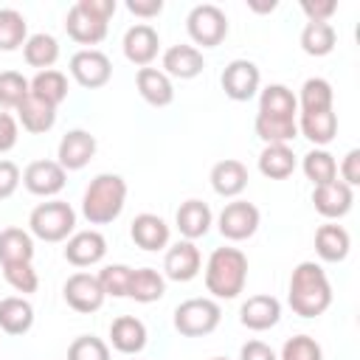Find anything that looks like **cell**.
Returning a JSON list of instances; mask_svg holds the SVG:
<instances>
[{"label":"cell","instance_id":"cell-29","mask_svg":"<svg viewBox=\"0 0 360 360\" xmlns=\"http://www.w3.org/2000/svg\"><path fill=\"white\" fill-rule=\"evenodd\" d=\"M17 118H20V124H22L25 132L42 135V132H48L56 124V107H51L42 98H37V96L28 93L22 98V104L17 107Z\"/></svg>","mask_w":360,"mask_h":360},{"label":"cell","instance_id":"cell-22","mask_svg":"<svg viewBox=\"0 0 360 360\" xmlns=\"http://www.w3.org/2000/svg\"><path fill=\"white\" fill-rule=\"evenodd\" d=\"M211 188L219 194V197H239L245 188H248V166L242 160H233V158H225L219 163H214L211 169Z\"/></svg>","mask_w":360,"mask_h":360},{"label":"cell","instance_id":"cell-2","mask_svg":"<svg viewBox=\"0 0 360 360\" xmlns=\"http://www.w3.org/2000/svg\"><path fill=\"white\" fill-rule=\"evenodd\" d=\"M248 284V256L239 248H214L205 262V290L214 301L236 298Z\"/></svg>","mask_w":360,"mask_h":360},{"label":"cell","instance_id":"cell-16","mask_svg":"<svg viewBox=\"0 0 360 360\" xmlns=\"http://www.w3.org/2000/svg\"><path fill=\"white\" fill-rule=\"evenodd\" d=\"M312 205L321 217L326 219H340L352 211L354 205V188H349L346 183L340 180H332V183H323V186H315L312 191Z\"/></svg>","mask_w":360,"mask_h":360},{"label":"cell","instance_id":"cell-35","mask_svg":"<svg viewBox=\"0 0 360 360\" xmlns=\"http://www.w3.org/2000/svg\"><path fill=\"white\" fill-rule=\"evenodd\" d=\"M31 259H34V236L22 228H3L0 231V264L31 262Z\"/></svg>","mask_w":360,"mask_h":360},{"label":"cell","instance_id":"cell-52","mask_svg":"<svg viewBox=\"0 0 360 360\" xmlns=\"http://www.w3.org/2000/svg\"><path fill=\"white\" fill-rule=\"evenodd\" d=\"M211 360H228V357H211Z\"/></svg>","mask_w":360,"mask_h":360},{"label":"cell","instance_id":"cell-45","mask_svg":"<svg viewBox=\"0 0 360 360\" xmlns=\"http://www.w3.org/2000/svg\"><path fill=\"white\" fill-rule=\"evenodd\" d=\"M338 174H340V183H346L349 188L360 186V149H349L338 166Z\"/></svg>","mask_w":360,"mask_h":360},{"label":"cell","instance_id":"cell-34","mask_svg":"<svg viewBox=\"0 0 360 360\" xmlns=\"http://www.w3.org/2000/svg\"><path fill=\"white\" fill-rule=\"evenodd\" d=\"M301 112H321V110H335V93L332 84L321 76H312L301 84V93L295 96Z\"/></svg>","mask_w":360,"mask_h":360},{"label":"cell","instance_id":"cell-50","mask_svg":"<svg viewBox=\"0 0 360 360\" xmlns=\"http://www.w3.org/2000/svg\"><path fill=\"white\" fill-rule=\"evenodd\" d=\"M127 8H129V14L149 20L163 11V0H127Z\"/></svg>","mask_w":360,"mask_h":360},{"label":"cell","instance_id":"cell-27","mask_svg":"<svg viewBox=\"0 0 360 360\" xmlns=\"http://www.w3.org/2000/svg\"><path fill=\"white\" fill-rule=\"evenodd\" d=\"M34 326V307L25 295L0 298V329L6 335H25Z\"/></svg>","mask_w":360,"mask_h":360},{"label":"cell","instance_id":"cell-49","mask_svg":"<svg viewBox=\"0 0 360 360\" xmlns=\"http://www.w3.org/2000/svg\"><path fill=\"white\" fill-rule=\"evenodd\" d=\"M239 360H278V354L262 340H248L239 349Z\"/></svg>","mask_w":360,"mask_h":360},{"label":"cell","instance_id":"cell-42","mask_svg":"<svg viewBox=\"0 0 360 360\" xmlns=\"http://www.w3.org/2000/svg\"><path fill=\"white\" fill-rule=\"evenodd\" d=\"M96 278H98L104 295H110V298H127L129 278H132V267H129V264H107V267L98 270Z\"/></svg>","mask_w":360,"mask_h":360},{"label":"cell","instance_id":"cell-31","mask_svg":"<svg viewBox=\"0 0 360 360\" xmlns=\"http://www.w3.org/2000/svg\"><path fill=\"white\" fill-rule=\"evenodd\" d=\"M259 172L270 180H284L295 172V155L290 143H267L259 152Z\"/></svg>","mask_w":360,"mask_h":360},{"label":"cell","instance_id":"cell-44","mask_svg":"<svg viewBox=\"0 0 360 360\" xmlns=\"http://www.w3.org/2000/svg\"><path fill=\"white\" fill-rule=\"evenodd\" d=\"M278 360H323V352L315 338L309 335H295L281 346Z\"/></svg>","mask_w":360,"mask_h":360},{"label":"cell","instance_id":"cell-36","mask_svg":"<svg viewBox=\"0 0 360 360\" xmlns=\"http://www.w3.org/2000/svg\"><path fill=\"white\" fill-rule=\"evenodd\" d=\"M335 42H338V31L332 28V22H307L301 31V51L309 56L332 53Z\"/></svg>","mask_w":360,"mask_h":360},{"label":"cell","instance_id":"cell-47","mask_svg":"<svg viewBox=\"0 0 360 360\" xmlns=\"http://www.w3.org/2000/svg\"><path fill=\"white\" fill-rule=\"evenodd\" d=\"M17 138H20V127H17V118L6 110H0V155L11 152L17 146Z\"/></svg>","mask_w":360,"mask_h":360},{"label":"cell","instance_id":"cell-18","mask_svg":"<svg viewBox=\"0 0 360 360\" xmlns=\"http://www.w3.org/2000/svg\"><path fill=\"white\" fill-rule=\"evenodd\" d=\"M239 321H242V326H248L253 332H264L281 321V301L276 295H267V292L250 295L239 307Z\"/></svg>","mask_w":360,"mask_h":360},{"label":"cell","instance_id":"cell-41","mask_svg":"<svg viewBox=\"0 0 360 360\" xmlns=\"http://www.w3.org/2000/svg\"><path fill=\"white\" fill-rule=\"evenodd\" d=\"M0 267H3V278H6V284L11 290H17L22 295L37 292L39 276H37V270H34L31 262H11V264H0Z\"/></svg>","mask_w":360,"mask_h":360},{"label":"cell","instance_id":"cell-43","mask_svg":"<svg viewBox=\"0 0 360 360\" xmlns=\"http://www.w3.org/2000/svg\"><path fill=\"white\" fill-rule=\"evenodd\" d=\"M68 360H110V346L96 335H79L68 346Z\"/></svg>","mask_w":360,"mask_h":360},{"label":"cell","instance_id":"cell-46","mask_svg":"<svg viewBox=\"0 0 360 360\" xmlns=\"http://www.w3.org/2000/svg\"><path fill=\"white\" fill-rule=\"evenodd\" d=\"M20 180H22L20 166L14 160H0V200H8L17 191Z\"/></svg>","mask_w":360,"mask_h":360},{"label":"cell","instance_id":"cell-9","mask_svg":"<svg viewBox=\"0 0 360 360\" xmlns=\"http://www.w3.org/2000/svg\"><path fill=\"white\" fill-rule=\"evenodd\" d=\"M70 76L76 79V84L87 87V90H98L110 82L112 76V62L107 53H101L98 48H82L70 56Z\"/></svg>","mask_w":360,"mask_h":360},{"label":"cell","instance_id":"cell-6","mask_svg":"<svg viewBox=\"0 0 360 360\" xmlns=\"http://www.w3.org/2000/svg\"><path fill=\"white\" fill-rule=\"evenodd\" d=\"M222 321V307L214 298H188L174 307V329L183 338L211 335Z\"/></svg>","mask_w":360,"mask_h":360},{"label":"cell","instance_id":"cell-4","mask_svg":"<svg viewBox=\"0 0 360 360\" xmlns=\"http://www.w3.org/2000/svg\"><path fill=\"white\" fill-rule=\"evenodd\" d=\"M115 0H76L65 14V31L79 45H98L107 37V22L115 14Z\"/></svg>","mask_w":360,"mask_h":360},{"label":"cell","instance_id":"cell-7","mask_svg":"<svg viewBox=\"0 0 360 360\" xmlns=\"http://www.w3.org/2000/svg\"><path fill=\"white\" fill-rule=\"evenodd\" d=\"M186 31L194 45L202 48H217L228 37V17L219 6L214 3H200L188 11L186 17Z\"/></svg>","mask_w":360,"mask_h":360},{"label":"cell","instance_id":"cell-23","mask_svg":"<svg viewBox=\"0 0 360 360\" xmlns=\"http://www.w3.org/2000/svg\"><path fill=\"white\" fill-rule=\"evenodd\" d=\"M135 84L141 98L152 107H169L174 101V84L160 68H138Z\"/></svg>","mask_w":360,"mask_h":360},{"label":"cell","instance_id":"cell-38","mask_svg":"<svg viewBox=\"0 0 360 360\" xmlns=\"http://www.w3.org/2000/svg\"><path fill=\"white\" fill-rule=\"evenodd\" d=\"M28 39V22L17 8H0V51H17Z\"/></svg>","mask_w":360,"mask_h":360},{"label":"cell","instance_id":"cell-10","mask_svg":"<svg viewBox=\"0 0 360 360\" xmlns=\"http://www.w3.org/2000/svg\"><path fill=\"white\" fill-rule=\"evenodd\" d=\"M219 84H222V90H225V96L231 101H250L259 93L262 73H259L256 62H250V59H233V62L225 65V70L219 76Z\"/></svg>","mask_w":360,"mask_h":360},{"label":"cell","instance_id":"cell-12","mask_svg":"<svg viewBox=\"0 0 360 360\" xmlns=\"http://www.w3.org/2000/svg\"><path fill=\"white\" fill-rule=\"evenodd\" d=\"M96 149H98V143L87 129H68L62 135V141H59L56 163L65 172H79L96 158Z\"/></svg>","mask_w":360,"mask_h":360},{"label":"cell","instance_id":"cell-26","mask_svg":"<svg viewBox=\"0 0 360 360\" xmlns=\"http://www.w3.org/2000/svg\"><path fill=\"white\" fill-rule=\"evenodd\" d=\"M129 236L141 250H163L169 245V225L158 214H138L129 225Z\"/></svg>","mask_w":360,"mask_h":360},{"label":"cell","instance_id":"cell-39","mask_svg":"<svg viewBox=\"0 0 360 360\" xmlns=\"http://www.w3.org/2000/svg\"><path fill=\"white\" fill-rule=\"evenodd\" d=\"M253 129H256V135L264 141V146H267V143H290V141L298 138V127H295V121H290V118H270V115H259V112H256Z\"/></svg>","mask_w":360,"mask_h":360},{"label":"cell","instance_id":"cell-37","mask_svg":"<svg viewBox=\"0 0 360 360\" xmlns=\"http://www.w3.org/2000/svg\"><path fill=\"white\" fill-rule=\"evenodd\" d=\"M301 169L307 174V180H312V186H323V183H332L338 180V160L332 152L326 149H309L301 160Z\"/></svg>","mask_w":360,"mask_h":360},{"label":"cell","instance_id":"cell-1","mask_svg":"<svg viewBox=\"0 0 360 360\" xmlns=\"http://www.w3.org/2000/svg\"><path fill=\"white\" fill-rule=\"evenodd\" d=\"M287 304L301 318H318L332 304V284L318 262H298L290 276Z\"/></svg>","mask_w":360,"mask_h":360},{"label":"cell","instance_id":"cell-11","mask_svg":"<svg viewBox=\"0 0 360 360\" xmlns=\"http://www.w3.org/2000/svg\"><path fill=\"white\" fill-rule=\"evenodd\" d=\"M62 295H65V304L82 315H90L96 309H101L104 304V290L98 284V278L93 273H73L68 276L65 287H62Z\"/></svg>","mask_w":360,"mask_h":360},{"label":"cell","instance_id":"cell-5","mask_svg":"<svg viewBox=\"0 0 360 360\" xmlns=\"http://www.w3.org/2000/svg\"><path fill=\"white\" fill-rule=\"evenodd\" d=\"M73 228H76V211L65 200L39 202L28 214V233L42 242H65L73 236Z\"/></svg>","mask_w":360,"mask_h":360},{"label":"cell","instance_id":"cell-14","mask_svg":"<svg viewBox=\"0 0 360 360\" xmlns=\"http://www.w3.org/2000/svg\"><path fill=\"white\" fill-rule=\"evenodd\" d=\"M200 267H202L200 248L188 239L174 242L163 256V278H172V281H191L200 276Z\"/></svg>","mask_w":360,"mask_h":360},{"label":"cell","instance_id":"cell-3","mask_svg":"<svg viewBox=\"0 0 360 360\" xmlns=\"http://www.w3.org/2000/svg\"><path fill=\"white\" fill-rule=\"evenodd\" d=\"M127 205V180L112 172H101L90 180L82 197V214L90 225H110Z\"/></svg>","mask_w":360,"mask_h":360},{"label":"cell","instance_id":"cell-20","mask_svg":"<svg viewBox=\"0 0 360 360\" xmlns=\"http://www.w3.org/2000/svg\"><path fill=\"white\" fill-rule=\"evenodd\" d=\"M174 222H177L180 236L188 239V242H194V239H202V236L211 231L214 214H211L208 202H202V200H186V202L177 208Z\"/></svg>","mask_w":360,"mask_h":360},{"label":"cell","instance_id":"cell-24","mask_svg":"<svg viewBox=\"0 0 360 360\" xmlns=\"http://www.w3.org/2000/svg\"><path fill=\"white\" fill-rule=\"evenodd\" d=\"M298 135H304L309 143H315L318 149H323L326 143L335 141L338 135V115L335 110H321V112H298Z\"/></svg>","mask_w":360,"mask_h":360},{"label":"cell","instance_id":"cell-8","mask_svg":"<svg viewBox=\"0 0 360 360\" xmlns=\"http://www.w3.org/2000/svg\"><path fill=\"white\" fill-rule=\"evenodd\" d=\"M259 222H262V214L248 200H231V202H225V208L217 217V228H219L222 239H228V242H245V239H250L259 231Z\"/></svg>","mask_w":360,"mask_h":360},{"label":"cell","instance_id":"cell-48","mask_svg":"<svg viewBox=\"0 0 360 360\" xmlns=\"http://www.w3.org/2000/svg\"><path fill=\"white\" fill-rule=\"evenodd\" d=\"M301 11L307 14V22H329V17L338 11V3L335 0H323V3L304 0L301 3Z\"/></svg>","mask_w":360,"mask_h":360},{"label":"cell","instance_id":"cell-51","mask_svg":"<svg viewBox=\"0 0 360 360\" xmlns=\"http://www.w3.org/2000/svg\"><path fill=\"white\" fill-rule=\"evenodd\" d=\"M250 8L253 11H259V14H267V11H273L276 8V3L270 0V3H250Z\"/></svg>","mask_w":360,"mask_h":360},{"label":"cell","instance_id":"cell-21","mask_svg":"<svg viewBox=\"0 0 360 360\" xmlns=\"http://www.w3.org/2000/svg\"><path fill=\"white\" fill-rule=\"evenodd\" d=\"M146 338H149L146 335V326L135 315H118L110 323V343L121 354H138V352H143Z\"/></svg>","mask_w":360,"mask_h":360},{"label":"cell","instance_id":"cell-19","mask_svg":"<svg viewBox=\"0 0 360 360\" xmlns=\"http://www.w3.org/2000/svg\"><path fill=\"white\" fill-rule=\"evenodd\" d=\"M160 65H163L160 70L169 79H194L202 73L205 59H202V51L194 45H172L163 51Z\"/></svg>","mask_w":360,"mask_h":360},{"label":"cell","instance_id":"cell-28","mask_svg":"<svg viewBox=\"0 0 360 360\" xmlns=\"http://www.w3.org/2000/svg\"><path fill=\"white\" fill-rule=\"evenodd\" d=\"M259 115L295 121V115H298V101H295L292 90H290L287 84H267L264 90H259Z\"/></svg>","mask_w":360,"mask_h":360},{"label":"cell","instance_id":"cell-15","mask_svg":"<svg viewBox=\"0 0 360 360\" xmlns=\"http://www.w3.org/2000/svg\"><path fill=\"white\" fill-rule=\"evenodd\" d=\"M121 48H124V56H127L132 65H138V68H149V65L155 62L158 51H160V37H158V31H155L152 25L138 22V25L127 28Z\"/></svg>","mask_w":360,"mask_h":360},{"label":"cell","instance_id":"cell-13","mask_svg":"<svg viewBox=\"0 0 360 360\" xmlns=\"http://www.w3.org/2000/svg\"><path fill=\"white\" fill-rule=\"evenodd\" d=\"M68 183V172L56 160H34L22 172V186L37 197H56Z\"/></svg>","mask_w":360,"mask_h":360},{"label":"cell","instance_id":"cell-25","mask_svg":"<svg viewBox=\"0 0 360 360\" xmlns=\"http://www.w3.org/2000/svg\"><path fill=\"white\" fill-rule=\"evenodd\" d=\"M352 250V236L343 225L338 222H326L315 231V253L321 262H343Z\"/></svg>","mask_w":360,"mask_h":360},{"label":"cell","instance_id":"cell-33","mask_svg":"<svg viewBox=\"0 0 360 360\" xmlns=\"http://www.w3.org/2000/svg\"><path fill=\"white\" fill-rule=\"evenodd\" d=\"M28 87H31V96L42 98L51 107H59L68 98V76L62 70H53V68L39 70L34 79H28Z\"/></svg>","mask_w":360,"mask_h":360},{"label":"cell","instance_id":"cell-40","mask_svg":"<svg viewBox=\"0 0 360 360\" xmlns=\"http://www.w3.org/2000/svg\"><path fill=\"white\" fill-rule=\"evenodd\" d=\"M28 93H31V87L22 73H17V70L0 73V110H17Z\"/></svg>","mask_w":360,"mask_h":360},{"label":"cell","instance_id":"cell-17","mask_svg":"<svg viewBox=\"0 0 360 360\" xmlns=\"http://www.w3.org/2000/svg\"><path fill=\"white\" fill-rule=\"evenodd\" d=\"M107 253V239L104 233H98L96 228L90 231H76L68 245H65V259L73 264V267H90V264H98Z\"/></svg>","mask_w":360,"mask_h":360},{"label":"cell","instance_id":"cell-32","mask_svg":"<svg viewBox=\"0 0 360 360\" xmlns=\"http://www.w3.org/2000/svg\"><path fill=\"white\" fill-rule=\"evenodd\" d=\"M22 56H25V62L31 68L51 70L56 65V59H59V42H56L53 34H45V31L31 34L25 39V45H22Z\"/></svg>","mask_w":360,"mask_h":360},{"label":"cell","instance_id":"cell-30","mask_svg":"<svg viewBox=\"0 0 360 360\" xmlns=\"http://www.w3.org/2000/svg\"><path fill=\"white\" fill-rule=\"evenodd\" d=\"M163 295H166V278H163V273H158L155 267H138V270H132L127 298H132L138 304H152V301H160Z\"/></svg>","mask_w":360,"mask_h":360}]
</instances>
